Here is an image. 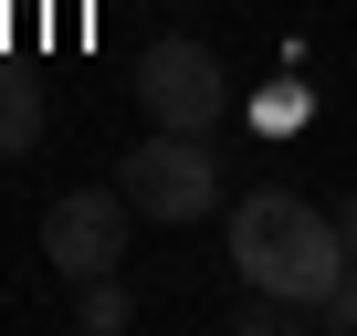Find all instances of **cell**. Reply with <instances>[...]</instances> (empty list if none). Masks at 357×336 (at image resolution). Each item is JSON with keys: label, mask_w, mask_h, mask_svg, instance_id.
<instances>
[{"label": "cell", "mask_w": 357, "mask_h": 336, "mask_svg": "<svg viewBox=\"0 0 357 336\" xmlns=\"http://www.w3.org/2000/svg\"><path fill=\"white\" fill-rule=\"evenodd\" d=\"M294 116H315V95H305V84H273V95H263V126H294Z\"/></svg>", "instance_id": "8"}, {"label": "cell", "mask_w": 357, "mask_h": 336, "mask_svg": "<svg viewBox=\"0 0 357 336\" xmlns=\"http://www.w3.org/2000/svg\"><path fill=\"white\" fill-rule=\"evenodd\" d=\"M336 231H347V263H357V190L336 200Z\"/></svg>", "instance_id": "9"}, {"label": "cell", "mask_w": 357, "mask_h": 336, "mask_svg": "<svg viewBox=\"0 0 357 336\" xmlns=\"http://www.w3.org/2000/svg\"><path fill=\"white\" fill-rule=\"evenodd\" d=\"M74 326H84V336H126V326H137V294H126L116 273H95V284H74Z\"/></svg>", "instance_id": "5"}, {"label": "cell", "mask_w": 357, "mask_h": 336, "mask_svg": "<svg viewBox=\"0 0 357 336\" xmlns=\"http://www.w3.org/2000/svg\"><path fill=\"white\" fill-rule=\"evenodd\" d=\"M315 336H357V273H347V284L315 305Z\"/></svg>", "instance_id": "7"}, {"label": "cell", "mask_w": 357, "mask_h": 336, "mask_svg": "<svg viewBox=\"0 0 357 336\" xmlns=\"http://www.w3.org/2000/svg\"><path fill=\"white\" fill-rule=\"evenodd\" d=\"M126 221H137L126 190H63V200L43 211V263H53L63 284H95V273L126 263Z\"/></svg>", "instance_id": "4"}, {"label": "cell", "mask_w": 357, "mask_h": 336, "mask_svg": "<svg viewBox=\"0 0 357 336\" xmlns=\"http://www.w3.org/2000/svg\"><path fill=\"white\" fill-rule=\"evenodd\" d=\"M231 273L242 284H263V294H294L305 315L357 273L347 263V231H336V211H315L305 190H242L231 200Z\"/></svg>", "instance_id": "1"}, {"label": "cell", "mask_w": 357, "mask_h": 336, "mask_svg": "<svg viewBox=\"0 0 357 336\" xmlns=\"http://www.w3.org/2000/svg\"><path fill=\"white\" fill-rule=\"evenodd\" d=\"M137 105H147L158 126H190V137H211V126L231 116V84H221V53H211V43H190V32H168V43H147V53H137Z\"/></svg>", "instance_id": "3"}, {"label": "cell", "mask_w": 357, "mask_h": 336, "mask_svg": "<svg viewBox=\"0 0 357 336\" xmlns=\"http://www.w3.org/2000/svg\"><path fill=\"white\" fill-rule=\"evenodd\" d=\"M116 190L137 200V221H211V211H221V158H211V137H190V126H158V137L126 147Z\"/></svg>", "instance_id": "2"}, {"label": "cell", "mask_w": 357, "mask_h": 336, "mask_svg": "<svg viewBox=\"0 0 357 336\" xmlns=\"http://www.w3.org/2000/svg\"><path fill=\"white\" fill-rule=\"evenodd\" d=\"M43 116H53V105H43L32 84H11V74H0V158H22V147L43 137Z\"/></svg>", "instance_id": "6"}]
</instances>
